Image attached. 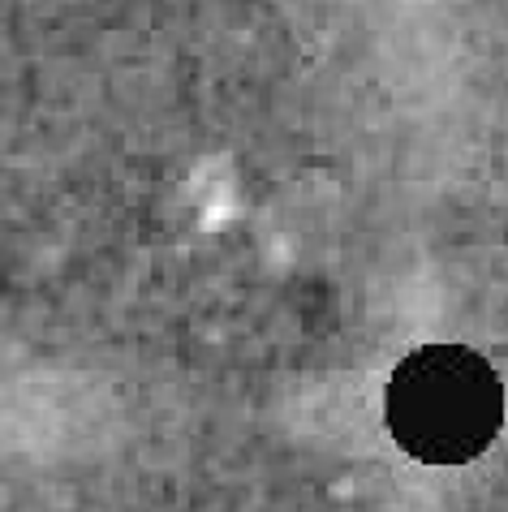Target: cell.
<instances>
[{"instance_id":"1","label":"cell","mask_w":508,"mask_h":512,"mask_svg":"<svg viewBox=\"0 0 508 512\" xmlns=\"http://www.w3.org/2000/svg\"><path fill=\"white\" fill-rule=\"evenodd\" d=\"M384 418L405 457L470 465L504 426V383L483 353L435 340L397 362L384 392Z\"/></svg>"}]
</instances>
